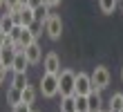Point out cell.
I'll use <instances>...</instances> for the list:
<instances>
[{
  "label": "cell",
  "mask_w": 123,
  "mask_h": 112,
  "mask_svg": "<svg viewBox=\"0 0 123 112\" xmlns=\"http://www.w3.org/2000/svg\"><path fill=\"white\" fill-rule=\"evenodd\" d=\"M40 5H45V0H27V7H31V9H38Z\"/></svg>",
  "instance_id": "obj_21"
},
{
  "label": "cell",
  "mask_w": 123,
  "mask_h": 112,
  "mask_svg": "<svg viewBox=\"0 0 123 112\" xmlns=\"http://www.w3.org/2000/svg\"><path fill=\"white\" fill-rule=\"evenodd\" d=\"M76 92V72L63 67L58 74V96H72Z\"/></svg>",
  "instance_id": "obj_1"
},
{
  "label": "cell",
  "mask_w": 123,
  "mask_h": 112,
  "mask_svg": "<svg viewBox=\"0 0 123 112\" xmlns=\"http://www.w3.org/2000/svg\"><path fill=\"white\" fill-rule=\"evenodd\" d=\"M40 94L45 99H54L58 96V74H43L40 76Z\"/></svg>",
  "instance_id": "obj_2"
},
{
  "label": "cell",
  "mask_w": 123,
  "mask_h": 112,
  "mask_svg": "<svg viewBox=\"0 0 123 112\" xmlns=\"http://www.w3.org/2000/svg\"><path fill=\"white\" fill-rule=\"evenodd\" d=\"M76 112H78V110H76Z\"/></svg>",
  "instance_id": "obj_30"
},
{
  "label": "cell",
  "mask_w": 123,
  "mask_h": 112,
  "mask_svg": "<svg viewBox=\"0 0 123 112\" xmlns=\"http://www.w3.org/2000/svg\"><path fill=\"white\" fill-rule=\"evenodd\" d=\"M43 29L47 32V36L52 40H61V36H63V20H61V16L52 13V16L43 22Z\"/></svg>",
  "instance_id": "obj_4"
},
{
  "label": "cell",
  "mask_w": 123,
  "mask_h": 112,
  "mask_svg": "<svg viewBox=\"0 0 123 112\" xmlns=\"http://www.w3.org/2000/svg\"><path fill=\"white\" fill-rule=\"evenodd\" d=\"M103 112H110V110H103Z\"/></svg>",
  "instance_id": "obj_29"
},
{
  "label": "cell",
  "mask_w": 123,
  "mask_h": 112,
  "mask_svg": "<svg viewBox=\"0 0 123 112\" xmlns=\"http://www.w3.org/2000/svg\"><path fill=\"white\" fill-rule=\"evenodd\" d=\"M5 5H7V0H0V9H5Z\"/></svg>",
  "instance_id": "obj_25"
},
{
  "label": "cell",
  "mask_w": 123,
  "mask_h": 112,
  "mask_svg": "<svg viewBox=\"0 0 123 112\" xmlns=\"http://www.w3.org/2000/svg\"><path fill=\"white\" fill-rule=\"evenodd\" d=\"M90 101V112H103V96H101V90H92L87 94Z\"/></svg>",
  "instance_id": "obj_9"
},
{
  "label": "cell",
  "mask_w": 123,
  "mask_h": 112,
  "mask_svg": "<svg viewBox=\"0 0 123 112\" xmlns=\"http://www.w3.org/2000/svg\"><path fill=\"white\" fill-rule=\"evenodd\" d=\"M31 112H38V110H36V108H31Z\"/></svg>",
  "instance_id": "obj_28"
},
{
  "label": "cell",
  "mask_w": 123,
  "mask_h": 112,
  "mask_svg": "<svg viewBox=\"0 0 123 112\" xmlns=\"http://www.w3.org/2000/svg\"><path fill=\"white\" fill-rule=\"evenodd\" d=\"M29 58L25 56V52H18L16 58H13V65H11V72H27V67H29Z\"/></svg>",
  "instance_id": "obj_10"
},
{
  "label": "cell",
  "mask_w": 123,
  "mask_h": 112,
  "mask_svg": "<svg viewBox=\"0 0 123 112\" xmlns=\"http://www.w3.org/2000/svg\"><path fill=\"white\" fill-rule=\"evenodd\" d=\"M31 108H34V105H29V103H25V101H20V103H16V105L11 108V112H31Z\"/></svg>",
  "instance_id": "obj_20"
},
{
  "label": "cell",
  "mask_w": 123,
  "mask_h": 112,
  "mask_svg": "<svg viewBox=\"0 0 123 112\" xmlns=\"http://www.w3.org/2000/svg\"><path fill=\"white\" fill-rule=\"evenodd\" d=\"M43 70L47 74H61V56L56 52H49L43 58Z\"/></svg>",
  "instance_id": "obj_6"
},
{
  "label": "cell",
  "mask_w": 123,
  "mask_h": 112,
  "mask_svg": "<svg viewBox=\"0 0 123 112\" xmlns=\"http://www.w3.org/2000/svg\"><path fill=\"white\" fill-rule=\"evenodd\" d=\"M110 81H112V74H110V70H107L105 65H96L94 67V72H92V85H94V90H103L110 85Z\"/></svg>",
  "instance_id": "obj_3"
},
{
  "label": "cell",
  "mask_w": 123,
  "mask_h": 112,
  "mask_svg": "<svg viewBox=\"0 0 123 112\" xmlns=\"http://www.w3.org/2000/svg\"><path fill=\"white\" fill-rule=\"evenodd\" d=\"M27 83H29V79H27V72H13V76H11V85H13V87L23 90Z\"/></svg>",
  "instance_id": "obj_17"
},
{
  "label": "cell",
  "mask_w": 123,
  "mask_h": 112,
  "mask_svg": "<svg viewBox=\"0 0 123 112\" xmlns=\"http://www.w3.org/2000/svg\"><path fill=\"white\" fill-rule=\"evenodd\" d=\"M49 9H52V7H49L47 2H45V5H40L38 9H34V16H36V22H38V25H43V22H45L49 16H52V11H49Z\"/></svg>",
  "instance_id": "obj_14"
},
{
  "label": "cell",
  "mask_w": 123,
  "mask_h": 112,
  "mask_svg": "<svg viewBox=\"0 0 123 112\" xmlns=\"http://www.w3.org/2000/svg\"><path fill=\"white\" fill-rule=\"evenodd\" d=\"M7 43H9V36H7V34L2 32V29H0V47H5Z\"/></svg>",
  "instance_id": "obj_23"
},
{
  "label": "cell",
  "mask_w": 123,
  "mask_h": 112,
  "mask_svg": "<svg viewBox=\"0 0 123 112\" xmlns=\"http://www.w3.org/2000/svg\"><path fill=\"white\" fill-rule=\"evenodd\" d=\"M36 38H38V36H36V32H34V29L31 27H23V36H20V47H27V45H29V43H34Z\"/></svg>",
  "instance_id": "obj_15"
},
{
  "label": "cell",
  "mask_w": 123,
  "mask_h": 112,
  "mask_svg": "<svg viewBox=\"0 0 123 112\" xmlns=\"http://www.w3.org/2000/svg\"><path fill=\"white\" fill-rule=\"evenodd\" d=\"M107 110L110 112H123V94L117 92L110 96V101H107Z\"/></svg>",
  "instance_id": "obj_12"
},
{
  "label": "cell",
  "mask_w": 123,
  "mask_h": 112,
  "mask_svg": "<svg viewBox=\"0 0 123 112\" xmlns=\"http://www.w3.org/2000/svg\"><path fill=\"white\" fill-rule=\"evenodd\" d=\"M61 112H76V96H61V103H58Z\"/></svg>",
  "instance_id": "obj_13"
},
{
  "label": "cell",
  "mask_w": 123,
  "mask_h": 112,
  "mask_svg": "<svg viewBox=\"0 0 123 112\" xmlns=\"http://www.w3.org/2000/svg\"><path fill=\"white\" fill-rule=\"evenodd\" d=\"M45 2H47L49 7H56V5H61V2H63V0H45Z\"/></svg>",
  "instance_id": "obj_24"
},
{
  "label": "cell",
  "mask_w": 123,
  "mask_h": 112,
  "mask_svg": "<svg viewBox=\"0 0 123 112\" xmlns=\"http://www.w3.org/2000/svg\"><path fill=\"white\" fill-rule=\"evenodd\" d=\"M20 101H23V90L9 85V87H7V103L13 108V105H16V103H20Z\"/></svg>",
  "instance_id": "obj_11"
},
{
  "label": "cell",
  "mask_w": 123,
  "mask_h": 112,
  "mask_svg": "<svg viewBox=\"0 0 123 112\" xmlns=\"http://www.w3.org/2000/svg\"><path fill=\"white\" fill-rule=\"evenodd\" d=\"M16 54H18V49L13 47V43H7L5 47H0V63H2L5 67H9V70H11Z\"/></svg>",
  "instance_id": "obj_8"
},
{
  "label": "cell",
  "mask_w": 123,
  "mask_h": 112,
  "mask_svg": "<svg viewBox=\"0 0 123 112\" xmlns=\"http://www.w3.org/2000/svg\"><path fill=\"white\" fill-rule=\"evenodd\" d=\"M94 90L92 85V74H85V72H76V92L74 94H81V96H87Z\"/></svg>",
  "instance_id": "obj_5"
},
{
  "label": "cell",
  "mask_w": 123,
  "mask_h": 112,
  "mask_svg": "<svg viewBox=\"0 0 123 112\" xmlns=\"http://www.w3.org/2000/svg\"><path fill=\"white\" fill-rule=\"evenodd\" d=\"M98 9L103 13H114L119 9V0H98Z\"/></svg>",
  "instance_id": "obj_18"
},
{
  "label": "cell",
  "mask_w": 123,
  "mask_h": 112,
  "mask_svg": "<svg viewBox=\"0 0 123 112\" xmlns=\"http://www.w3.org/2000/svg\"><path fill=\"white\" fill-rule=\"evenodd\" d=\"M119 7H121V9H123V0H119Z\"/></svg>",
  "instance_id": "obj_26"
},
{
  "label": "cell",
  "mask_w": 123,
  "mask_h": 112,
  "mask_svg": "<svg viewBox=\"0 0 123 112\" xmlns=\"http://www.w3.org/2000/svg\"><path fill=\"white\" fill-rule=\"evenodd\" d=\"M36 96H38V92H36V87H34L31 83H27V85L23 87V101H25V103H29V105H34Z\"/></svg>",
  "instance_id": "obj_16"
},
{
  "label": "cell",
  "mask_w": 123,
  "mask_h": 112,
  "mask_svg": "<svg viewBox=\"0 0 123 112\" xmlns=\"http://www.w3.org/2000/svg\"><path fill=\"white\" fill-rule=\"evenodd\" d=\"M76 96V110L78 112H90V101L87 96H81V94H74Z\"/></svg>",
  "instance_id": "obj_19"
},
{
  "label": "cell",
  "mask_w": 123,
  "mask_h": 112,
  "mask_svg": "<svg viewBox=\"0 0 123 112\" xmlns=\"http://www.w3.org/2000/svg\"><path fill=\"white\" fill-rule=\"evenodd\" d=\"M23 52H25V56L29 58V63H31V65H38V63L43 61V47L38 45V40L29 43V45H27V47H25Z\"/></svg>",
  "instance_id": "obj_7"
},
{
  "label": "cell",
  "mask_w": 123,
  "mask_h": 112,
  "mask_svg": "<svg viewBox=\"0 0 123 112\" xmlns=\"http://www.w3.org/2000/svg\"><path fill=\"white\" fill-rule=\"evenodd\" d=\"M121 79H123V67H121Z\"/></svg>",
  "instance_id": "obj_27"
},
{
  "label": "cell",
  "mask_w": 123,
  "mask_h": 112,
  "mask_svg": "<svg viewBox=\"0 0 123 112\" xmlns=\"http://www.w3.org/2000/svg\"><path fill=\"white\" fill-rule=\"evenodd\" d=\"M7 70H9V67H5L2 63H0V85L5 83V79H7Z\"/></svg>",
  "instance_id": "obj_22"
}]
</instances>
